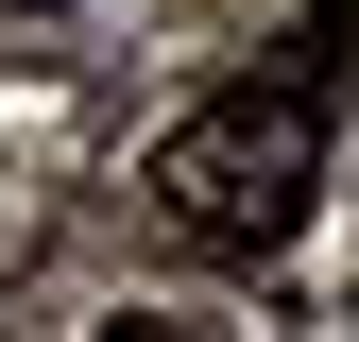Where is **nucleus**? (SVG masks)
Masks as SVG:
<instances>
[{
  "mask_svg": "<svg viewBox=\"0 0 359 342\" xmlns=\"http://www.w3.org/2000/svg\"><path fill=\"white\" fill-rule=\"evenodd\" d=\"M308 34H325V52H359V0H308Z\"/></svg>",
  "mask_w": 359,
  "mask_h": 342,
  "instance_id": "nucleus-2",
  "label": "nucleus"
},
{
  "mask_svg": "<svg viewBox=\"0 0 359 342\" xmlns=\"http://www.w3.org/2000/svg\"><path fill=\"white\" fill-rule=\"evenodd\" d=\"M18 18H52V0H18Z\"/></svg>",
  "mask_w": 359,
  "mask_h": 342,
  "instance_id": "nucleus-4",
  "label": "nucleus"
},
{
  "mask_svg": "<svg viewBox=\"0 0 359 342\" xmlns=\"http://www.w3.org/2000/svg\"><path fill=\"white\" fill-rule=\"evenodd\" d=\"M103 342H205V325H171V308H137V325H103Z\"/></svg>",
  "mask_w": 359,
  "mask_h": 342,
  "instance_id": "nucleus-3",
  "label": "nucleus"
},
{
  "mask_svg": "<svg viewBox=\"0 0 359 342\" xmlns=\"http://www.w3.org/2000/svg\"><path fill=\"white\" fill-rule=\"evenodd\" d=\"M137 189H154V223L189 240V256H291L308 205H325V86H308V69L205 86V103L154 137Z\"/></svg>",
  "mask_w": 359,
  "mask_h": 342,
  "instance_id": "nucleus-1",
  "label": "nucleus"
}]
</instances>
